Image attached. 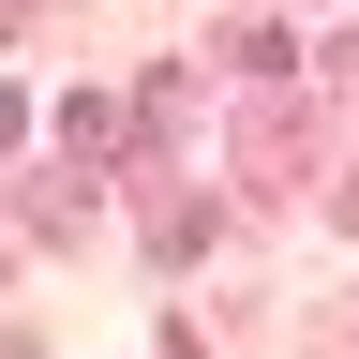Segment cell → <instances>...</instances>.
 <instances>
[{"label":"cell","mask_w":359,"mask_h":359,"mask_svg":"<svg viewBox=\"0 0 359 359\" xmlns=\"http://www.w3.org/2000/svg\"><path fill=\"white\" fill-rule=\"evenodd\" d=\"M15 135H30V90H15V75H0V150H15Z\"/></svg>","instance_id":"7a4b0ae2"},{"label":"cell","mask_w":359,"mask_h":359,"mask_svg":"<svg viewBox=\"0 0 359 359\" xmlns=\"http://www.w3.org/2000/svg\"><path fill=\"white\" fill-rule=\"evenodd\" d=\"M60 150H75V165L120 150V105H105V90H60Z\"/></svg>","instance_id":"6da1fadb"}]
</instances>
